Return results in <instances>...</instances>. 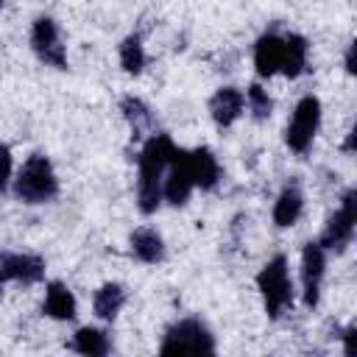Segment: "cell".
<instances>
[{
	"label": "cell",
	"mask_w": 357,
	"mask_h": 357,
	"mask_svg": "<svg viewBox=\"0 0 357 357\" xmlns=\"http://www.w3.org/2000/svg\"><path fill=\"white\" fill-rule=\"evenodd\" d=\"M176 145L167 134H156L148 139V145L142 148L139 153V187H137V201H139V209L145 215L156 212L159 206V198H162V176H165V167L170 165V156H173Z\"/></svg>",
	"instance_id": "cell-1"
},
{
	"label": "cell",
	"mask_w": 357,
	"mask_h": 357,
	"mask_svg": "<svg viewBox=\"0 0 357 357\" xmlns=\"http://www.w3.org/2000/svg\"><path fill=\"white\" fill-rule=\"evenodd\" d=\"M56 190H59V181H56V173H53L47 156L33 153L17 176V184H14L17 198H22L28 204H45L56 195Z\"/></svg>",
	"instance_id": "cell-2"
},
{
	"label": "cell",
	"mask_w": 357,
	"mask_h": 357,
	"mask_svg": "<svg viewBox=\"0 0 357 357\" xmlns=\"http://www.w3.org/2000/svg\"><path fill=\"white\" fill-rule=\"evenodd\" d=\"M257 287L265 298V310L271 318H279L290 304V276H287V259L284 257H273L257 276Z\"/></svg>",
	"instance_id": "cell-3"
},
{
	"label": "cell",
	"mask_w": 357,
	"mask_h": 357,
	"mask_svg": "<svg viewBox=\"0 0 357 357\" xmlns=\"http://www.w3.org/2000/svg\"><path fill=\"white\" fill-rule=\"evenodd\" d=\"M159 351H162V354H181V351L212 354V351H215V340H212V335L206 332L204 324L187 318V321H178L176 326L167 329L165 343H162Z\"/></svg>",
	"instance_id": "cell-4"
},
{
	"label": "cell",
	"mask_w": 357,
	"mask_h": 357,
	"mask_svg": "<svg viewBox=\"0 0 357 357\" xmlns=\"http://www.w3.org/2000/svg\"><path fill=\"white\" fill-rule=\"evenodd\" d=\"M318 123H321V103H318V98H312V95L301 98L296 112H293V120L287 126V145L293 151L304 153L310 148L315 131H318Z\"/></svg>",
	"instance_id": "cell-5"
},
{
	"label": "cell",
	"mask_w": 357,
	"mask_h": 357,
	"mask_svg": "<svg viewBox=\"0 0 357 357\" xmlns=\"http://www.w3.org/2000/svg\"><path fill=\"white\" fill-rule=\"evenodd\" d=\"M357 195H354V190H349L346 195H343V204H340V209L329 218V223H326V229H324V234H321V248H335V251H340L349 240H351V234H354V220H357V201H354Z\"/></svg>",
	"instance_id": "cell-6"
},
{
	"label": "cell",
	"mask_w": 357,
	"mask_h": 357,
	"mask_svg": "<svg viewBox=\"0 0 357 357\" xmlns=\"http://www.w3.org/2000/svg\"><path fill=\"white\" fill-rule=\"evenodd\" d=\"M31 45H33V53H36L45 64L59 67V70H64V67H67L64 45H61V39H59V31H56V22H53V20L39 17V20L33 22Z\"/></svg>",
	"instance_id": "cell-7"
},
{
	"label": "cell",
	"mask_w": 357,
	"mask_h": 357,
	"mask_svg": "<svg viewBox=\"0 0 357 357\" xmlns=\"http://www.w3.org/2000/svg\"><path fill=\"white\" fill-rule=\"evenodd\" d=\"M167 167H170V173H167V178H165L162 192H165V198H167L170 204L181 206V204L190 198L192 187H195L192 173H190V162H187V151H178V148H176Z\"/></svg>",
	"instance_id": "cell-8"
},
{
	"label": "cell",
	"mask_w": 357,
	"mask_h": 357,
	"mask_svg": "<svg viewBox=\"0 0 357 357\" xmlns=\"http://www.w3.org/2000/svg\"><path fill=\"white\" fill-rule=\"evenodd\" d=\"M45 276V262L33 254H0V282L33 284Z\"/></svg>",
	"instance_id": "cell-9"
},
{
	"label": "cell",
	"mask_w": 357,
	"mask_h": 357,
	"mask_svg": "<svg viewBox=\"0 0 357 357\" xmlns=\"http://www.w3.org/2000/svg\"><path fill=\"white\" fill-rule=\"evenodd\" d=\"M324 248L318 243H307L304 254H301V282H304V304L315 307L318 304V290H321V279H324Z\"/></svg>",
	"instance_id": "cell-10"
},
{
	"label": "cell",
	"mask_w": 357,
	"mask_h": 357,
	"mask_svg": "<svg viewBox=\"0 0 357 357\" xmlns=\"http://www.w3.org/2000/svg\"><path fill=\"white\" fill-rule=\"evenodd\" d=\"M209 112H212V120L218 126H231L243 112V92L234 86L218 89L215 98L209 100Z\"/></svg>",
	"instance_id": "cell-11"
},
{
	"label": "cell",
	"mask_w": 357,
	"mask_h": 357,
	"mask_svg": "<svg viewBox=\"0 0 357 357\" xmlns=\"http://www.w3.org/2000/svg\"><path fill=\"white\" fill-rule=\"evenodd\" d=\"M187 162H190V173H192V181L201 187V190H212L218 184V159L212 156L209 148H195V151H187Z\"/></svg>",
	"instance_id": "cell-12"
},
{
	"label": "cell",
	"mask_w": 357,
	"mask_h": 357,
	"mask_svg": "<svg viewBox=\"0 0 357 357\" xmlns=\"http://www.w3.org/2000/svg\"><path fill=\"white\" fill-rule=\"evenodd\" d=\"M282 50H284V39L268 33L257 42V50H254V64H257V73L259 75H273L279 67H282Z\"/></svg>",
	"instance_id": "cell-13"
},
{
	"label": "cell",
	"mask_w": 357,
	"mask_h": 357,
	"mask_svg": "<svg viewBox=\"0 0 357 357\" xmlns=\"http://www.w3.org/2000/svg\"><path fill=\"white\" fill-rule=\"evenodd\" d=\"M45 312L59 321H70L75 315V298L61 282H50L47 296H45Z\"/></svg>",
	"instance_id": "cell-14"
},
{
	"label": "cell",
	"mask_w": 357,
	"mask_h": 357,
	"mask_svg": "<svg viewBox=\"0 0 357 357\" xmlns=\"http://www.w3.org/2000/svg\"><path fill=\"white\" fill-rule=\"evenodd\" d=\"M304 64H307V39L298 36V33H293V36L284 39L282 67H279V70H282L287 78H296V75H301Z\"/></svg>",
	"instance_id": "cell-15"
},
{
	"label": "cell",
	"mask_w": 357,
	"mask_h": 357,
	"mask_svg": "<svg viewBox=\"0 0 357 357\" xmlns=\"http://www.w3.org/2000/svg\"><path fill=\"white\" fill-rule=\"evenodd\" d=\"M131 251L137 259L142 262H159L165 257V245H162V237L153 231V229H137L131 234Z\"/></svg>",
	"instance_id": "cell-16"
},
{
	"label": "cell",
	"mask_w": 357,
	"mask_h": 357,
	"mask_svg": "<svg viewBox=\"0 0 357 357\" xmlns=\"http://www.w3.org/2000/svg\"><path fill=\"white\" fill-rule=\"evenodd\" d=\"M123 304H126V290H123L120 284H103V287L95 293V301H92L95 315L103 318V321H112V318L120 312Z\"/></svg>",
	"instance_id": "cell-17"
},
{
	"label": "cell",
	"mask_w": 357,
	"mask_h": 357,
	"mask_svg": "<svg viewBox=\"0 0 357 357\" xmlns=\"http://www.w3.org/2000/svg\"><path fill=\"white\" fill-rule=\"evenodd\" d=\"M301 206H304V201H301V192L296 187L282 190V195L273 206V223L276 226H293L301 215Z\"/></svg>",
	"instance_id": "cell-18"
},
{
	"label": "cell",
	"mask_w": 357,
	"mask_h": 357,
	"mask_svg": "<svg viewBox=\"0 0 357 357\" xmlns=\"http://www.w3.org/2000/svg\"><path fill=\"white\" fill-rule=\"evenodd\" d=\"M73 349L81 351V354H89V357H98V354H106L109 351V340L100 329H92V326H84L75 332L73 337Z\"/></svg>",
	"instance_id": "cell-19"
},
{
	"label": "cell",
	"mask_w": 357,
	"mask_h": 357,
	"mask_svg": "<svg viewBox=\"0 0 357 357\" xmlns=\"http://www.w3.org/2000/svg\"><path fill=\"white\" fill-rule=\"evenodd\" d=\"M120 64L126 73H139L145 67V53H142V45L137 36H128L120 45Z\"/></svg>",
	"instance_id": "cell-20"
},
{
	"label": "cell",
	"mask_w": 357,
	"mask_h": 357,
	"mask_svg": "<svg viewBox=\"0 0 357 357\" xmlns=\"http://www.w3.org/2000/svg\"><path fill=\"white\" fill-rule=\"evenodd\" d=\"M123 114H126V120L131 123L134 134H142V131L151 126L148 106H145L139 98H123Z\"/></svg>",
	"instance_id": "cell-21"
},
{
	"label": "cell",
	"mask_w": 357,
	"mask_h": 357,
	"mask_svg": "<svg viewBox=\"0 0 357 357\" xmlns=\"http://www.w3.org/2000/svg\"><path fill=\"white\" fill-rule=\"evenodd\" d=\"M248 106H251V112H254V117H268L271 114V109H273V100L268 98V92L259 86V84H251L248 86Z\"/></svg>",
	"instance_id": "cell-22"
},
{
	"label": "cell",
	"mask_w": 357,
	"mask_h": 357,
	"mask_svg": "<svg viewBox=\"0 0 357 357\" xmlns=\"http://www.w3.org/2000/svg\"><path fill=\"white\" fill-rule=\"evenodd\" d=\"M8 176H11V153L6 145H0V190L8 184Z\"/></svg>",
	"instance_id": "cell-23"
},
{
	"label": "cell",
	"mask_w": 357,
	"mask_h": 357,
	"mask_svg": "<svg viewBox=\"0 0 357 357\" xmlns=\"http://www.w3.org/2000/svg\"><path fill=\"white\" fill-rule=\"evenodd\" d=\"M346 70H349V73H354V70H357V67H354V45H351V47H349V53H346Z\"/></svg>",
	"instance_id": "cell-24"
},
{
	"label": "cell",
	"mask_w": 357,
	"mask_h": 357,
	"mask_svg": "<svg viewBox=\"0 0 357 357\" xmlns=\"http://www.w3.org/2000/svg\"><path fill=\"white\" fill-rule=\"evenodd\" d=\"M351 335H354V326L346 329V354H351Z\"/></svg>",
	"instance_id": "cell-25"
},
{
	"label": "cell",
	"mask_w": 357,
	"mask_h": 357,
	"mask_svg": "<svg viewBox=\"0 0 357 357\" xmlns=\"http://www.w3.org/2000/svg\"><path fill=\"white\" fill-rule=\"evenodd\" d=\"M0 6H3V0H0Z\"/></svg>",
	"instance_id": "cell-26"
}]
</instances>
